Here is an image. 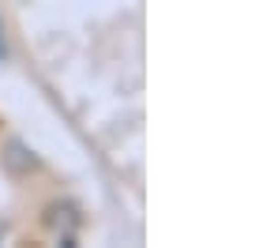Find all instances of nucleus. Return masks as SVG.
Here are the masks:
<instances>
[{
	"label": "nucleus",
	"mask_w": 259,
	"mask_h": 248,
	"mask_svg": "<svg viewBox=\"0 0 259 248\" xmlns=\"http://www.w3.org/2000/svg\"><path fill=\"white\" fill-rule=\"evenodd\" d=\"M41 226H46L60 244H75L79 226H83V215H79L75 203H68V199H53L49 207L41 211Z\"/></svg>",
	"instance_id": "f257e3e1"
},
{
	"label": "nucleus",
	"mask_w": 259,
	"mask_h": 248,
	"mask_svg": "<svg viewBox=\"0 0 259 248\" xmlns=\"http://www.w3.org/2000/svg\"><path fill=\"white\" fill-rule=\"evenodd\" d=\"M4 162L12 166V170H19V173H30V170H38V158H34V150H26L19 139H12L8 143V154H4Z\"/></svg>",
	"instance_id": "f03ea898"
},
{
	"label": "nucleus",
	"mask_w": 259,
	"mask_h": 248,
	"mask_svg": "<svg viewBox=\"0 0 259 248\" xmlns=\"http://www.w3.org/2000/svg\"><path fill=\"white\" fill-rule=\"evenodd\" d=\"M8 57V46H4V26H0V60Z\"/></svg>",
	"instance_id": "7ed1b4c3"
}]
</instances>
